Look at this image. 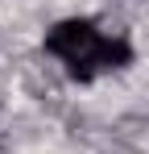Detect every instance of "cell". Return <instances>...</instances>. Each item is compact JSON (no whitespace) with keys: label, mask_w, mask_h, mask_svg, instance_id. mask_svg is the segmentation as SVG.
I'll return each instance as SVG.
<instances>
[{"label":"cell","mask_w":149,"mask_h":154,"mask_svg":"<svg viewBox=\"0 0 149 154\" xmlns=\"http://www.w3.org/2000/svg\"><path fill=\"white\" fill-rule=\"evenodd\" d=\"M46 50L66 67V75L87 83V79L104 75V71H120L133 63V46L124 38H108L99 33L91 21L71 17V21H58L46 33Z\"/></svg>","instance_id":"cell-1"}]
</instances>
